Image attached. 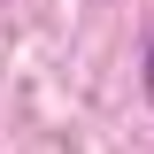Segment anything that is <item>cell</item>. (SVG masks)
Returning a JSON list of instances; mask_svg holds the SVG:
<instances>
[{
  "instance_id": "1",
  "label": "cell",
  "mask_w": 154,
  "mask_h": 154,
  "mask_svg": "<svg viewBox=\"0 0 154 154\" xmlns=\"http://www.w3.org/2000/svg\"><path fill=\"white\" fill-rule=\"evenodd\" d=\"M146 100H154V46H146Z\"/></svg>"
}]
</instances>
